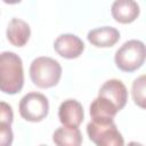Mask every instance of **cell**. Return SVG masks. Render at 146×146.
<instances>
[{
    "instance_id": "cell-1",
    "label": "cell",
    "mask_w": 146,
    "mask_h": 146,
    "mask_svg": "<svg viewBox=\"0 0 146 146\" xmlns=\"http://www.w3.org/2000/svg\"><path fill=\"white\" fill-rule=\"evenodd\" d=\"M24 84L23 63L18 55L11 51L0 54V91L15 95Z\"/></svg>"
},
{
    "instance_id": "cell-2",
    "label": "cell",
    "mask_w": 146,
    "mask_h": 146,
    "mask_svg": "<svg viewBox=\"0 0 146 146\" xmlns=\"http://www.w3.org/2000/svg\"><path fill=\"white\" fill-rule=\"evenodd\" d=\"M62 76L60 64L50 57H38L30 66V78L32 82L42 89L55 87Z\"/></svg>"
},
{
    "instance_id": "cell-3",
    "label": "cell",
    "mask_w": 146,
    "mask_h": 146,
    "mask_svg": "<svg viewBox=\"0 0 146 146\" xmlns=\"http://www.w3.org/2000/svg\"><path fill=\"white\" fill-rule=\"evenodd\" d=\"M146 57L144 42L139 40H129L124 42L115 52L114 60L116 66L123 72H133L143 66Z\"/></svg>"
},
{
    "instance_id": "cell-4",
    "label": "cell",
    "mask_w": 146,
    "mask_h": 146,
    "mask_svg": "<svg viewBox=\"0 0 146 146\" xmlns=\"http://www.w3.org/2000/svg\"><path fill=\"white\" fill-rule=\"evenodd\" d=\"M87 133L90 140L98 146H122L124 144L114 120H91L87 124Z\"/></svg>"
},
{
    "instance_id": "cell-5",
    "label": "cell",
    "mask_w": 146,
    "mask_h": 146,
    "mask_svg": "<svg viewBox=\"0 0 146 146\" xmlns=\"http://www.w3.org/2000/svg\"><path fill=\"white\" fill-rule=\"evenodd\" d=\"M49 112V102L40 92H29L19 102L21 116L30 122L42 121Z\"/></svg>"
},
{
    "instance_id": "cell-6",
    "label": "cell",
    "mask_w": 146,
    "mask_h": 146,
    "mask_svg": "<svg viewBox=\"0 0 146 146\" xmlns=\"http://www.w3.org/2000/svg\"><path fill=\"white\" fill-rule=\"evenodd\" d=\"M55 51L67 59L78 58L84 50L83 41L74 34H62L54 42Z\"/></svg>"
},
{
    "instance_id": "cell-7",
    "label": "cell",
    "mask_w": 146,
    "mask_h": 146,
    "mask_svg": "<svg viewBox=\"0 0 146 146\" xmlns=\"http://www.w3.org/2000/svg\"><path fill=\"white\" fill-rule=\"evenodd\" d=\"M98 96L110 100L117 108V111H121L125 106L128 100V91L125 86L123 84L122 81L116 79L107 80L100 87Z\"/></svg>"
},
{
    "instance_id": "cell-8",
    "label": "cell",
    "mask_w": 146,
    "mask_h": 146,
    "mask_svg": "<svg viewBox=\"0 0 146 146\" xmlns=\"http://www.w3.org/2000/svg\"><path fill=\"white\" fill-rule=\"evenodd\" d=\"M58 117L63 125L78 128L84 117L82 105L75 99L64 100L58 108Z\"/></svg>"
},
{
    "instance_id": "cell-9",
    "label": "cell",
    "mask_w": 146,
    "mask_h": 146,
    "mask_svg": "<svg viewBox=\"0 0 146 146\" xmlns=\"http://www.w3.org/2000/svg\"><path fill=\"white\" fill-rule=\"evenodd\" d=\"M139 6L135 0H115L111 13L113 18L121 24L132 23L139 16Z\"/></svg>"
},
{
    "instance_id": "cell-10",
    "label": "cell",
    "mask_w": 146,
    "mask_h": 146,
    "mask_svg": "<svg viewBox=\"0 0 146 146\" xmlns=\"http://www.w3.org/2000/svg\"><path fill=\"white\" fill-rule=\"evenodd\" d=\"M87 39L95 47L108 48L113 47L119 41L120 32L112 26H102L89 31Z\"/></svg>"
},
{
    "instance_id": "cell-11",
    "label": "cell",
    "mask_w": 146,
    "mask_h": 146,
    "mask_svg": "<svg viewBox=\"0 0 146 146\" xmlns=\"http://www.w3.org/2000/svg\"><path fill=\"white\" fill-rule=\"evenodd\" d=\"M31 35L29 24L19 18H13L7 27V39L15 47H23L27 43Z\"/></svg>"
},
{
    "instance_id": "cell-12",
    "label": "cell",
    "mask_w": 146,
    "mask_h": 146,
    "mask_svg": "<svg viewBox=\"0 0 146 146\" xmlns=\"http://www.w3.org/2000/svg\"><path fill=\"white\" fill-rule=\"evenodd\" d=\"M117 108L106 98L98 96L90 105L91 120H113L117 113Z\"/></svg>"
},
{
    "instance_id": "cell-13",
    "label": "cell",
    "mask_w": 146,
    "mask_h": 146,
    "mask_svg": "<svg viewBox=\"0 0 146 146\" xmlns=\"http://www.w3.org/2000/svg\"><path fill=\"white\" fill-rule=\"evenodd\" d=\"M52 140L58 146H80L82 144V135L79 128L63 125L55 130Z\"/></svg>"
},
{
    "instance_id": "cell-14",
    "label": "cell",
    "mask_w": 146,
    "mask_h": 146,
    "mask_svg": "<svg viewBox=\"0 0 146 146\" xmlns=\"http://www.w3.org/2000/svg\"><path fill=\"white\" fill-rule=\"evenodd\" d=\"M145 75H140L132 83L133 100L141 108H145Z\"/></svg>"
},
{
    "instance_id": "cell-15",
    "label": "cell",
    "mask_w": 146,
    "mask_h": 146,
    "mask_svg": "<svg viewBox=\"0 0 146 146\" xmlns=\"http://www.w3.org/2000/svg\"><path fill=\"white\" fill-rule=\"evenodd\" d=\"M11 124L0 122V146H9L13 143L14 135L10 128Z\"/></svg>"
},
{
    "instance_id": "cell-16",
    "label": "cell",
    "mask_w": 146,
    "mask_h": 146,
    "mask_svg": "<svg viewBox=\"0 0 146 146\" xmlns=\"http://www.w3.org/2000/svg\"><path fill=\"white\" fill-rule=\"evenodd\" d=\"M13 120H14V113L11 106L5 102H0V122H6L11 124Z\"/></svg>"
},
{
    "instance_id": "cell-17",
    "label": "cell",
    "mask_w": 146,
    "mask_h": 146,
    "mask_svg": "<svg viewBox=\"0 0 146 146\" xmlns=\"http://www.w3.org/2000/svg\"><path fill=\"white\" fill-rule=\"evenodd\" d=\"M3 2H6V3H9V5H15V3H18V2H21L22 0H2Z\"/></svg>"
}]
</instances>
